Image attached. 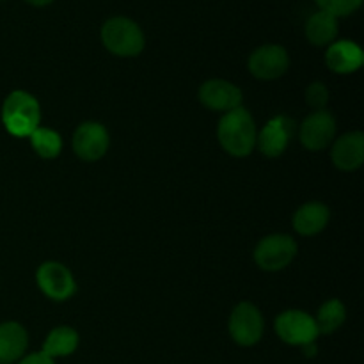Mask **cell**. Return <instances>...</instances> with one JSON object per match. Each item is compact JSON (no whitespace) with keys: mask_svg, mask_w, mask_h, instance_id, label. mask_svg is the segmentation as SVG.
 Wrapping results in <instances>:
<instances>
[{"mask_svg":"<svg viewBox=\"0 0 364 364\" xmlns=\"http://www.w3.org/2000/svg\"><path fill=\"white\" fill-rule=\"evenodd\" d=\"M256 121L244 105L223 114L217 123V141L233 159H247L256 149Z\"/></svg>","mask_w":364,"mask_h":364,"instance_id":"6da1fadb","label":"cell"},{"mask_svg":"<svg viewBox=\"0 0 364 364\" xmlns=\"http://www.w3.org/2000/svg\"><path fill=\"white\" fill-rule=\"evenodd\" d=\"M0 119L7 134L18 139H28L32 132L41 127V105L34 95L16 89L4 100Z\"/></svg>","mask_w":364,"mask_h":364,"instance_id":"7a4b0ae2","label":"cell"},{"mask_svg":"<svg viewBox=\"0 0 364 364\" xmlns=\"http://www.w3.org/2000/svg\"><path fill=\"white\" fill-rule=\"evenodd\" d=\"M100 39L105 50L121 59L139 57L146 48L144 31L128 16H112L102 25Z\"/></svg>","mask_w":364,"mask_h":364,"instance_id":"3957f363","label":"cell"},{"mask_svg":"<svg viewBox=\"0 0 364 364\" xmlns=\"http://www.w3.org/2000/svg\"><path fill=\"white\" fill-rule=\"evenodd\" d=\"M297 252L299 245L291 235L272 233L256 244L252 258L263 272H281L294 263Z\"/></svg>","mask_w":364,"mask_h":364,"instance_id":"277c9868","label":"cell"},{"mask_svg":"<svg viewBox=\"0 0 364 364\" xmlns=\"http://www.w3.org/2000/svg\"><path fill=\"white\" fill-rule=\"evenodd\" d=\"M228 333L238 347L251 348L263 340L265 334V318L259 308L252 302H238L231 309L228 320Z\"/></svg>","mask_w":364,"mask_h":364,"instance_id":"5b68a950","label":"cell"},{"mask_svg":"<svg viewBox=\"0 0 364 364\" xmlns=\"http://www.w3.org/2000/svg\"><path fill=\"white\" fill-rule=\"evenodd\" d=\"M274 331L283 343L299 348L316 343L320 336L315 316L302 309H287L279 313L274 320Z\"/></svg>","mask_w":364,"mask_h":364,"instance_id":"8992f818","label":"cell"},{"mask_svg":"<svg viewBox=\"0 0 364 364\" xmlns=\"http://www.w3.org/2000/svg\"><path fill=\"white\" fill-rule=\"evenodd\" d=\"M36 283L41 294L53 302H66L77 294L73 272L60 262H45L36 270Z\"/></svg>","mask_w":364,"mask_h":364,"instance_id":"52a82bcc","label":"cell"},{"mask_svg":"<svg viewBox=\"0 0 364 364\" xmlns=\"http://www.w3.org/2000/svg\"><path fill=\"white\" fill-rule=\"evenodd\" d=\"M247 70L258 80H279L290 70V53L283 45L267 43L252 50L247 59Z\"/></svg>","mask_w":364,"mask_h":364,"instance_id":"ba28073f","label":"cell"},{"mask_svg":"<svg viewBox=\"0 0 364 364\" xmlns=\"http://www.w3.org/2000/svg\"><path fill=\"white\" fill-rule=\"evenodd\" d=\"M73 153L84 162H98L110 148V135L105 124L98 121H84L71 137Z\"/></svg>","mask_w":364,"mask_h":364,"instance_id":"9c48e42d","label":"cell"},{"mask_svg":"<svg viewBox=\"0 0 364 364\" xmlns=\"http://www.w3.org/2000/svg\"><path fill=\"white\" fill-rule=\"evenodd\" d=\"M336 130V117L329 110H313L299 124V141L308 151H323L334 142Z\"/></svg>","mask_w":364,"mask_h":364,"instance_id":"30bf717a","label":"cell"},{"mask_svg":"<svg viewBox=\"0 0 364 364\" xmlns=\"http://www.w3.org/2000/svg\"><path fill=\"white\" fill-rule=\"evenodd\" d=\"M295 132H297V124L291 117L284 114L270 117L265 127L258 130L256 148L267 159H279L290 146Z\"/></svg>","mask_w":364,"mask_h":364,"instance_id":"8fae6325","label":"cell"},{"mask_svg":"<svg viewBox=\"0 0 364 364\" xmlns=\"http://www.w3.org/2000/svg\"><path fill=\"white\" fill-rule=\"evenodd\" d=\"M198 100L205 109L226 114L242 107L244 95H242V89L233 82L224 80V78H210L199 85Z\"/></svg>","mask_w":364,"mask_h":364,"instance_id":"7c38bea8","label":"cell"},{"mask_svg":"<svg viewBox=\"0 0 364 364\" xmlns=\"http://www.w3.org/2000/svg\"><path fill=\"white\" fill-rule=\"evenodd\" d=\"M331 162L341 173H354L364 164V134L348 132L331 144Z\"/></svg>","mask_w":364,"mask_h":364,"instance_id":"4fadbf2b","label":"cell"},{"mask_svg":"<svg viewBox=\"0 0 364 364\" xmlns=\"http://www.w3.org/2000/svg\"><path fill=\"white\" fill-rule=\"evenodd\" d=\"M364 64L361 46L350 39H336L326 48V66L336 75H352Z\"/></svg>","mask_w":364,"mask_h":364,"instance_id":"5bb4252c","label":"cell"},{"mask_svg":"<svg viewBox=\"0 0 364 364\" xmlns=\"http://www.w3.org/2000/svg\"><path fill=\"white\" fill-rule=\"evenodd\" d=\"M331 220V210L326 203L322 201H308L295 210L291 217L295 233L301 237H315L320 235Z\"/></svg>","mask_w":364,"mask_h":364,"instance_id":"9a60e30c","label":"cell"},{"mask_svg":"<svg viewBox=\"0 0 364 364\" xmlns=\"http://www.w3.org/2000/svg\"><path fill=\"white\" fill-rule=\"evenodd\" d=\"M28 333L20 322L0 323V364H16L27 354Z\"/></svg>","mask_w":364,"mask_h":364,"instance_id":"2e32d148","label":"cell"},{"mask_svg":"<svg viewBox=\"0 0 364 364\" xmlns=\"http://www.w3.org/2000/svg\"><path fill=\"white\" fill-rule=\"evenodd\" d=\"M338 32H340L338 18L333 16L331 13H327V11H315V13L306 20L304 36L313 46L327 48L331 43L336 41Z\"/></svg>","mask_w":364,"mask_h":364,"instance_id":"e0dca14e","label":"cell"},{"mask_svg":"<svg viewBox=\"0 0 364 364\" xmlns=\"http://www.w3.org/2000/svg\"><path fill=\"white\" fill-rule=\"evenodd\" d=\"M78 345H80V336L77 329L70 326H57L46 334L41 352L52 359L70 358L77 352Z\"/></svg>","mask_w":364,"mask_h":364,"instance_id":"ac0fdd59","label":"cell"},{"mask_svg":"<svg viewBox=\"0 0 364 364\" xmlns=\"http://www.w3.org/2000/svg\"><path fill=\"white\" fill-rule=\"evenodd\" d=\"M345 320H347V308H345L343 302L336 297L323 302L315 316L318 333L323 334V336H329V334L340 331L341 327H343Z\"/></svg>","mask_w":364,"mask_h":364,"instance_id":"d6986e66","label":"cell"},{"mask_svg":"<svg viewBox=\"0 0 364 364\" xmlns=\"http://www.w3.org/2000/svg\"><path fill=\"white\" fill-rule=\"evenodd\" d=\"M28 141H31L32 149L39 159L53 160L63 151V137L59 135V132L52 130V128L39 127L38 130L32 132Z\"/></svg>","mask_w":364,"mask_h":364,"instance_id":"ffe728a7","label":"cell"},{"mask_svg":"<svg viewBox=\"0 0 364 364\" xmlns=\"http://www.w3.org/2000/svg\"><path fill=\"white\" fill-rule=\"evenodd\" d=\"M318 6V9L327 11L333 16L343 18L354 14L363 6L364 0H313Z\"/></svg>","mask_w":364,"mask_h":364,"instance_id":"44dd1931","label":"cell"},{"mask_svg":"<svg viewBox=\"0 0 364 364\" xmlns=\"http://www.w3.org/2000/svg\"><path fill=\"white\" fill-rule=\"evenodd\" d=\"M304 96L306 103H308L313 110H323L327 107V103H329L331 92L323 82H311V84L306 87Z\"/></svg>","mask_w":364,"mask_h":364,"instance_id":"7402d4cb","label":"cell"},{"mask_svg":"<svg viewBox=\"0 0 364 364\" xmlns=\"http://www.w3.org/2000/svg\"><path fill=\"white\" fill-rule=\"evenodd\" d=\"M16 364H55V359L48 358V355L39 352H32V354H25Z\"/></svg>","mask_w":364,"mask_h":364,"instance_id":"603a6c76","label":"cell"},{"mask_svg":"<svg viewBox=\"0 0 364 364\" xmlns=\"http://www.w3.org/2000/svg\"><path fill=\"white\" fill-rule=\"evenodd\" d=\"M27 2L28 6H34V7H46L53 2V0H23Z\"/></svg>","mask_w":364,"mask_h":364,"instance_id":"cb8c5ba5","label":"cell"},{"mask_svg":"<svg viewBox=\"0 0 364 364\" xmlns=\"http://www.w3.org/2000/svg\"><path fill=\"white\" fill-rule=\"evenodd\" d=\"M302 352H304L306 358H313L316 354V343L306 345V347H302Z\"/></svg>","mask_w":364,"mask_h":364,"instance_id":"d4e9b609","label":"cell"},{"mask_svg":"<svg viewBox=\"0 0 364 364\" xmlns=\"http://www.w3.org/2000/svg\"><path fill=\"white\" fill-rule=\"evenodd\" d=\"M0 2H4V0H0Z\"/></svg>","mask_w":364,"mask_h":364,"instance_id":"484cf974","label":"cell"}]
</instances>
